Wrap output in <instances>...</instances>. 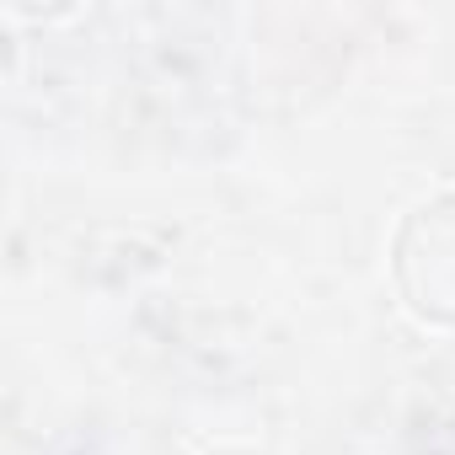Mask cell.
I'll return each mask as SVG.
<instances>
[{
    "label": "cell",
    "instance_id": "cell-1",
    "mask_svg": "<svg viewBox=\"0 0 455 455\" xmlns=\"http://www.w3.org/2000/svg\"><path fill=\"white\" fill-rule=\"evenodd\" d=\"M396 295L418 322L455 327V193L418 204L391 242Z\"/></svg>",
    "mask_w": 455,
    "mask_h": 455
},
{
    "label": "cell",
    "instance_id": "cell-2",
    "mask_svg": "<svg viewBox=\"0 0 455 455\" xmlns=\"http://www.w3.org/2000/svg\"><path fill=\"white\" fill-rule=\"evenodd\" d=\"M214 455H258V450H214Z\"/></svg>",
    "mask_w": 455,
    "mask_h": 455
}]
</instances>
